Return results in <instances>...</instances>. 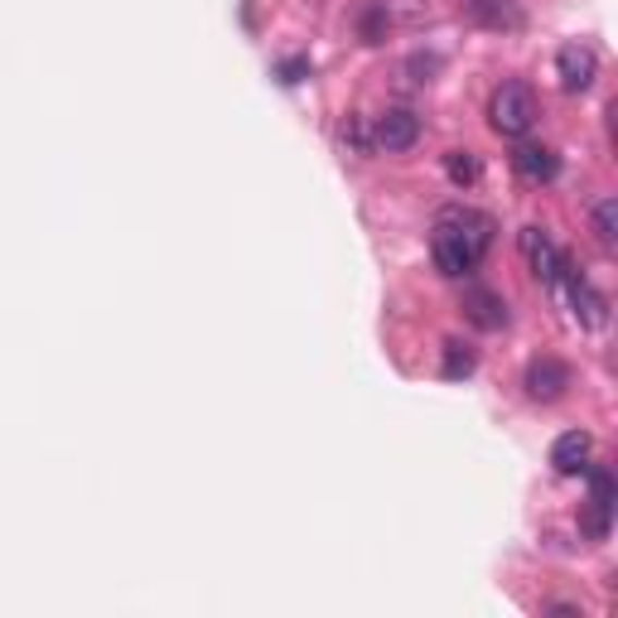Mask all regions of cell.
I'll return each instance as SVG.
<instances>
[{"label":"cell","mask_w":618,"mask_h":618,"mask_svg":"<svg viewBox=\"0 0 618 618\" xmlns=\"http://www.w3.org/2000/svg\"><path fill=\"white\" fill-rule=\"evenodd\" d=\"M493 246V218L478 208H445L435 218V232H431V256L445 276H474V266L483 262V252Z\"/></svg>","instance_id":"1"},{"label":"cell","mask_w":618,"mask_h":618,"mask_svg":"<svg viewBox=\"0 0 618 618\" xmlns=\"http://www.w3.org/2000/svg\"><path fill=\"white\" fill-rule=\"evenodd\" d=\"M488 121H493V131L498 136H508V141H522L526 131L536 126V93L526 83H502L498 93H493V102H488Z\"/></svg>","instance_id":"2"},{"label":"cell","mask_w":618,"mask_h":618,"mask_svg":"<svg viewBox=\"0 0 618 618\" xmlns=\"http://www.w3.org/2000/svg\"><path fill=\"white\" fill-rule=\"evenodd\" d=\"M560 290H566V300H570V310H575V319L584 324V329H604V324H609V300L599 295V290L590 286V280H584L575 266H560V280H556Z\"/></svg>","instance_id":"3"},{"label":"cell","mask_w":618,"mask_h":618,"mask_svg":"<svg viewBox=\"0 0 618 618\" xmlns=\"http://www.w3.org/2000/svg\"><path fill=\"white\" fill-rule=\"evenodd\" d=\"M421 141V117L411 107H387L381 117L373 121V145L387 155H407L411 145Z\"/></svg>","instance_id":"4"},{"label":"cell","mask_w":618,"mask_h":618,"mask_svg":"<svg viewBox=\"0 0 618 618\" xmlns=\"http://www.w3.org/2000/svg\"><path fill=\"white\" fill-rule=\"evenodd\" d=\"M556 77L566 93H590L594 77H599V53L590 49V44H566V49L556 53Z\"/></svg>","instance_id":"5"},{"label":"cell","mask_w":618,"mask_h":618,"mask_svg":"<svg viewBox=\"0 0 618 618\" xmlns=\"http://www.w3.org/2000/svg\"><path fill=\"white\" fill-rule=\"evenodd\" d=\"M522 256H526V266H532L536 280H546V286H556V280H560L566 252H560V246L550 242L542 228H522Z\"/></svg>","instance_id":"6"},{"label":"cell","mask_w":618,"mask_h":618,"mask_svg":"<svg viewBox=\"0 0 618 618\" xmlns=\"http://www.w3.org/2000/svg\"><path fill=\"white\" fill-rule=\"evenodd\" d=\"M464 319L474 324V329H483V334L508 329V300H502L498 290L469 286V290H464Z\"/></svg>","instance_id":"7"},{"label":"cell","mask_w":618,"mask_h":618,"mask_svg":"<svg viewBox=\"0 0 618 618\" xmlns=\"http://www.w3.org/2000/svg\"><path fill=\"white\" fill-rule=\"evenodd\" d=\"M570 387V367L560 363V358H536L532 367H526V397L532 401H560Z\"/></svg>","instance_id":"8"},{"label":"cell","mask_w":618,"mask_h":618,"mask_svg":"<svg viewBox=\"0 0 618 618\" xmlns=\"http://www.w3.org/2000/svg\"><path fill=\"white\" fill-rule=\"evenodd\" d=\"M512 170L526 179V184H550V179L560 174V160L550 145H536V141H522L512 150Z\"/></svg>","instance_id":"9"},{"label":"cell","mask_w":618,"mask_h":618,"mask_svg":"<svg viewBox=\"0 0 618 618\" xmlns=\"http://www.w3.org/2000/svg\"><path fill=\"white\" fill-rule=\"evenodd\" d=\"M590 455H594L590 431H566L556 445H550V469H556L560 478H575V474H584Z\"/></svg>","instance_id":"10"},{"label":"cell","mask_w":618,"mask_h":618,"mask_svg":"<svg viewBox=\"0 0 618 618\" xmlns=\"http://www.w3.org/2000/svg\"><path fill=\"white\" fill-rule=\"evenodd\" d=\"M445 179L455 189H474L478 184V160L469 150H449L445 155Z\"/></svg>","instance_id":"11"},{"label":"cell","mask_w":618,"mask_h":618,"mask_svg":"<svg viewBox=\"0 0 618 618\" xmlns=\"http://www.w3.org/2000/svg\"><path fill=\"white\" fill-rule=\"evenodd\" d=\"M609 526H614V508L609 502H584V512H580V532L590 536V542H604L609 536Z\"/></svg>","instance_id":"12"},{"label":"cell","mask_w":618,"mask_h":618,"mask_svg":"<svg viewBox=\"0 0 618 618\" xmlns=\"http://www.w3.org/2000/svg\"><path fill=\"white\" fill-rule=\"evenodd\" d=\"M474 367H478V358H474V348H469L464 339H449V343H445V377H449V381L469 377Z\"/></svg>","instance_id":"13"},{"label":"cell","mask_w":618,"mask_h":618,"mask_svg":"<svg viewBox=\"0 0 618 618\" xmlns=\"http://www.w3.org/2000/svg\"><path fill=\"white\" fill-rule=\"evenodd\" d=\"M594 238H599V246H618V198H599L594 204Z\"/></svg>","instance_id":"14"},{"label":"cell","mask_w":618,"mask_h":618,"mask_svg":"<svg viewBox=\"0 0 618 618\" xmlns=\"http://www.w3.org/2000/svg\"><path fill=\"white\" fill-rule=\"evenodd\" d=\"M339 136H343V145L353 155H373L377 150V145H373V121H367V117H348Z\"/></svg>","instance_id":"15"},{"label":"cell","mask_w":618,"mask_h":618,"mask_svg":"<svg viewBox=\"0 0 618 618\" xmlns=\"http://www.w3.org/2000/svg\"><path fill=\"white\" fill-rule=\"evenodd\" d=\"M387 25H391V20H387V5H367V10H363V39H367V44H381V39H387Z\"/></svg>","instance_id":"16"},{"label":"cell","mask_w":618,"mask_h":618,"mask_svg":"<svg viewBox=\"0 0 618 618\" xmlns=\"http://www.w3.org/2000/svg\"><path fill=\"white\" fill-rule=\"evenodd\" d=\"M305 73H310V59H280V63H276V77H280V83H305Z\"/></svg>","instance_id":"17"}]
</instances>
